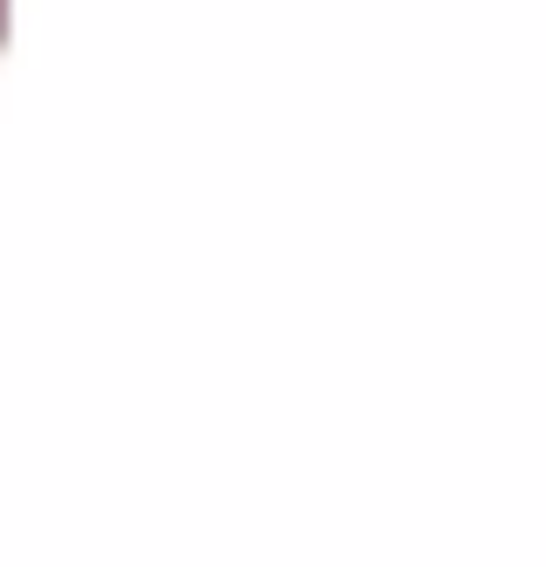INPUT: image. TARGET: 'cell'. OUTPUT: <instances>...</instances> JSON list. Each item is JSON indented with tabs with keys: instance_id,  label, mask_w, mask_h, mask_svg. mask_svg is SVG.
Masks as SVG:
<instances>
[{
	"instance_id": "obj_1",
	"label": "cell",
	"mask_w": 546,
	"mask_h": 567,
	"mask_svg": "<svg viewBox=\"0 0 546 567\" xmlns=\"http://www.w3.org/2000/svg\"><path fill=\"white\" fill-rule=\"evenodd\" d=\"M0 8H8V0H0Z\"/></svg>"
}]
</instances>
